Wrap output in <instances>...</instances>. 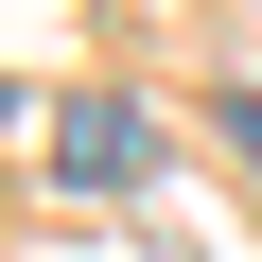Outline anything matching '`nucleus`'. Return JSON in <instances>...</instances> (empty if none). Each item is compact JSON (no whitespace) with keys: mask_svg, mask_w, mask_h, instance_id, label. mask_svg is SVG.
Wrapping results in <instances>:
<instances>
[{"mask_svg":"<svg viewBox=\"0 0 262 262\" xmlns=\"http://www.w3.org/2000/svg\"><path fill=\"white\" fill-rule=\"evenodd\" d=\"M53 175H70V192H140V175H158V105L70 88V105H53Z\"/></svg>","mask_w":262,"mask_h":262,"instance_id":"nucleus-1","label":"nucleus"},{"mask_svg":"<svg viewBox=\"0 0 262 262\" xmlns=\"http://www.w3.org/2000/svg\"><path fill=\"white\" fill-rule=\"evenodd\" d=\"M210 122H227V158H245V192H262V88H227Z\"/></svg>","mask_w":262,"mask_h":262,"instance_id":"nucleus-2","label":"nucleus"}]
</instances>
